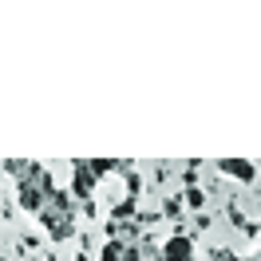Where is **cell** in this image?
<instances>
[{"label": "cell", "mask_w": 261, "mask_h": 261, "mask_svg": "<svg viewBox=\"0 0 261 261\" xmlns=\"http://www.w3.org/2000/svg\"><path fill=\"white\" fill-rule=\"evenodd\" d=\"M56 190V182H51V170L40 163H28L24 170V178H16V206L24 214H40L44 210V198Z\"/></svg>", "instance_id": "cell-1"}, {"label": "cell", "mask_w": 261, "mask_h": 261, "mask_svg": "<svg viewBox=\"0 0 261 261\" xmlns=\"http://www.w3.org/2000/svg\"><path fill=\"white\" fill-rule=\"evenodd\" d=\"M36 218L44 222V229H48L51 242H71V238H75V214H64V210H40Z\"/></svg>", "instance_id": "cell-2"}, {"label": "cell", "mask_w": 261, "mask_h": 261, "mask_svg": "<svg viewBox=\"0 0 261 261\" xmlns=\"http://www.w3.org/2000/svg\"><path fill=\"white\" fill-rule=\"evenodd\" d=\"M95 186H99V178L87 170V163H83V159H75V163H71V186H67L71 202H91Z\"/></svg>", "instance_id": "cell-3"}, {"label": "cell", "mask_w": 261, "mask_h": 261, "mask_svg": "<svg viewBox=\"0 0 261 261\" xmlns=\"http://www.w3.org/2000/svg\"><path fill=\"white\" fill-rule=\"evenodd\" d=\"M159 261H194V238L190 233H170L159 245Z\"/></svg>", "instance_id": "cell-4"}, {"label": "cell", "mask_w": 261, "mask_h": 261, "mask_svg": "<svg viewBox=\"0 0 261 261\" xmlns=\"http://www.w3.org/2000/svg\"><path fill=\"white\" fill-rule=\"evenodd\" d=\"M214 170H218V174H229V178H238V182H245V186L257 182V166L249 163V159H218Z\"/></svg>", "instance_id": "cell-5"}, {"label": "cell", "mask_w": 261, "mask_h": 261, "mask_svg": "<svg viewBox=\"0 0 261 261\" xmlns=\"http://www.w3.org/2000/svg\"><path fill=\"white\" fill-rule=\"evenodd\" d=\"M44 210H64V214H80V210H75V202H71V194H67V190H60V186H56V190H51V194L44 198Z\"/></svg>", "instance_id": "cell-6"}, {"label": "cell", "mask_w": 261, "mask_h": 261, "mask_svg": "<svg viewBox=\"0 0 261 261\" xmlns=\"http://www.w3.org/2000/svg\"><path fill=\"white\" fill-rule=\"evenodd\" d=\"M135 218H139V198H123V202H115L111 222H135Z\"/></svg>", "instance_id": "cell-7"}, {"label": "cell", "mask_w": 261, "mask_h": 261, "mask_svg": "<svg viewBox=\"0 0 261 261\" xmlns=\"http://www.w3.org/2000/svg\"><path fill=\"white\" fill-rule=\"evenodd\" d=\"M87 170H91L95 178H103V174H115V170H127V163H115V159H91Z\"/></svg>", "instance_id": "cell-8"}, {"label": "cell", "mask_w": 261, "mask_h": 261, "mask_svg": "<svg viewBox=\"0 0 261 261\" xmlns=\"http://www.w3.org/2000/svg\"><path fill=\"white\" fill-rule=\"evenodd\" d=\"M206 202H210V198H206V190H198V186H186V190H182V206H186V210H206Z\"/></svg>", "instance_id": "cell-9"}, {"label": "cell", "mask_w": 261, "mask_h": 261, "mask_svg": "<svg viewBox=\"0 0 261 261\" xmlns=\"http://www.w3.org/2000/svg\"><path fill=\"white\" fill-rule=\"evenodd\" d=\"M210 261H257V253H249V257H238L233 249H226V245H218V249H210Z\"/></svg>", "instance_id": "cell-10"}, {"label": "cell", "mask_w": 261, "mask_h": 261, "mask_svg": "<svg viewBox=\"0 0 261 261\" xmlns=\"http://www.w3.org/2000/svg\"><path fill=\"white\" fill-rule=\"evenodd\" d=\"M99 261H123V245L107 238V242H103V249H99Z\"/></svg>", "instance_id": "cell-11"}, {"label": "cell", "mask_w": 261, "mask_h": 261, "mask_svg": "<svg viewBox=\"0 0 261 261\" xmlns=\"http://www.w3.org/2000/svg\"><path fill=\"white\" fill-rule=\"evenodd\" d=\"M123 174H127V178H123V182H127V198H139V194H143V174H135L130 166L123 170Z\"/></svg>", "instance_id": "cell-12"}, {"label": "cell", "mask_w": 261, "mask_h": 261, "mask_svg": "<svg viewBox=\"0 0 261 261\" xmlns=\"http://www.w3.org/2000/svg\"><path fill=\"white\" fill-rule=\"evenodd\" d=\"M24 170H28V163H24V159H8V163H4V174H16V178H24Z\"/></svg>", "instance_id": "cell-13"}, {"label": "cell", "mask_w": 261, "mask_h": 261, "mask_svg": "<svg viewBox=\"0 0 261 261\" xmlns=\"http://www.w3.org/2000/svg\"><path fill=\"white\" fill-rule=\"evenodd\" d=\"M163 214H166V218H178V214H182V198H166Z\"/></svg>", "instance_id": "cell-14"}, {"label": "cell", "mask_w": 261, "mask_h": 261, "mask_svg": "<svg viewBox=\"0 0 261 261\" xmlns=\"http://www.w3.org/2000/svg\"><path fill=\"white\" fill-rule=\"evenodd\" d=\"M123 261H143V253H139V245H123Z\"/></svg>", "instance_id": "cell-15"}]
</instances>
